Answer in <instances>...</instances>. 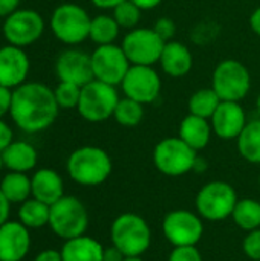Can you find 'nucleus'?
<instances>
[{"mask_svg": "<svg viewBox=\"0 0 260 261\" xmlns=\"http://www.w3.org/2000/svg\"><path fill=\"white\" fill-rule=\"evenodd\" d=\"M54 89L38 81H26L12 90L9 116L26 133H38L49 128L58 118Z\"/></svg>", "mask_w": 260, "mask_h": 261, "instance_id": "obj_1", "label": "nucleus"}, {"mask_svg": "<svg viewBox=\"0 0 260 261\" xmlns=\"http://www.w3.org/2000/svg\"><path fill=\"white\" fill-rule=\"evenodd\" d=\"M66 170L75 184L98 187L110 177L113 164L106 150L95 145H84L69 154Z\"/></svg>", "mask_w": 260, "mask_h": 261, "instance_id": "obj_2", "label": "nucleus"}, {"mask_svg": "<svg viewBox=\"0 0 260 261\" xmlns=\"http://www.w3.org/2000/svg\"><path fill=\"white\" fill-rule=\"evenodd\" d=\"M110 240L126 257H141L152 243V229L144 217L123 213L110 225Z\"/></svg>", "mask_w": 260, "mask_h": 261, "instance_id": "obj_3", "label": "nucleus"}, {"mask_svg": "<svg viewBox=\"0 0 260 261\" xmlns=\"http://www.w3.org/2000/svg\"><path fill=\"white\" fill-rule=\"evenodd\" d=\"M90 21L92 17L83 6L77 3H61L52 11L49 26L58 41L75 46L89 38Z\"/></svg>", "mask_w": 260, "mask_h": 261, "instance_id": "obj_4", "label": "nucleus"}, {"mask_svg": "<svg viewBox=\"0 0 260 261\" xmlns=\"http://www.w3.org/2000/svg\"><path fill=\"white\" fill-rule=\"evenodd\" d=\"M48 226L64 242L84 236L89 226V214L84 203L74 196H63L51 205Z\"/></svg>", "mask_w": 260, "mask_h": 261, "instance_id": "obj_5", "label": "nucleus"}, {"mask_svg": "<svg viewBox=\"0 0 260 261\" xmlns=\"http://www.w3.org/2000/svg\"><path fill=\"white\" fill-rule=\"evenodd\" d=\"M118 101L120 95L115 86L92 80L81 87L77 110L80 116L87 122H104L109 118H113Z\"/></svg>", "mask_w": 260, "mask_h": 261, "instance_id": "obj_6", "label": "nucleus"}, {"mask_svg": "<svg viewBox=\"0 0 260 261\" xmlns=\"http://www.w3.org/2000/svg\"><path fill=\"white\" fill-rule=\"evenodd\" d=\"M196 161L198 151L187 145L179 136L166 138L153 148V165L164 176H184L195 170Z\"/></svg>", "mask_w": 260, "mask_h": 261, "instance_id": "obj_7", "label": "nucleus"}, {"mask_svg": "<svg viewBox=\"0 0 260 261\" xmlns=\"http://www.w3.org/2000/svg\"><path fill=\"white\" fill-rule=\"evenodd\" d=\"M238 193L234 188L222 180H213L205 184L196 194L198 214L210 222H221L231 217L238 203Z\"/></svg>", "mask_w": 260, "mask_h": 261, "instance_id": "obj_8", "label": "nucleus"}, {"mask_svg": "<svg viewBox=\"0 0 260 261\" xmlns=\"http://www.w3.org/2000/svg\"><path fill=\"white\" fill-rule=\"evenodd\" d=\"M211 87L222 101L241 102L251 89L250 70L238 60H224L213 72Z\"/></svg>", "mask_w": 260, "mask_h": 261, "instance_id": "obj_9", "label": "nucleus"}, {"mask_svg": "<svg viewBox=\"0 0 260 261\" xmlns=\"http://www.w3.org/2000/svg\"><path fill=\"white\" fill-rule=\"evenodd\" d=\"M166 41L153 31V28H135L129 31L121 47L132 66H153L159 63Z\"/></svg>", "mask_w": 260, "mask_h": 261, "instance_id": "obj_10", "label": "nucleus"}, {"mask_svg": "<svg viewBox=\"0 0 260 261\" xmlns=\"http://www.w3.org/2000/svg\"><path fill=\"white\" fill-rule=\"evenodd\" d=\"M162 232L173 248L196 246L204 236L202 217L188 210L170 211L162 220Z\"/></svg>", "mask_w": 260, "mask_h": 261, "instance_id": "obj_11", "label": "nucleus"}, {"mask_svg": "<svg viewBox=\"0 0 260 261\" xmlns=\"http://www.w3.org/2000/svg\"><path fill=\"white\" fill-rule=\"evenodd\" d=\"M8 44L26 47L38 41L44 32V20L35 9H17L9 14L2 26Z\"/></svg>", "mask_w": 260, "mask_h": 261, "instance_id": "obj_12", "label": "nucleus"}, {"mask_svg": "<svg viewBox=\"0 0 260 261\" xmlns=\"http://www.w3.org/2000/svg\"><path fill=\"white\" fill-rule=\"evenodd\" d=\"M90 61L93 80L103 81L110 86H120L129 67L132 66L123 47L116 46L115 43L98 46L90 54Z\"/></svg>", "mask_w": 260, "mask_h": 261, "instance_id": "obj_13", "label": "nucleus"}, {"mask_svg": "<svg viewBox=\"0 0 260 261\" xmlns=\"http://www.w3.org/2000/svg\"><path fill=\"white\" fill-rule=\"evenodd\" d=\"M124 96L141 104H152L161 93V76L153 66H130L121 81Z\"/></svg>", "mask_w": 260, "mask_h": 261, "instance_id": "obj_14", "label": "nucleus"}, {"mask_svg": "<svg viewBox=\"0 0 260 261\" xmlns=\"http://www.w3.org/2000/svg\"><path fill=\"white\" fill-rule=\"evenodd\" d=\"M55 75L58 81L83 87L93 80L90 55L80 49H67L61 52L55 60Z\"/></svg>", "mask_w": 260, "mask_h": 261, "instance_id": "obj_15", "label": "nucleus"}, {"mask_svg": "<svg viewBox=\"0 0 260 261\" xmlns=\"http://www.w3.org/2000/svg\"><path fill=\"white\" fill-rule=\"evenodd\" d=\"M31 61L23 47L6 44L0 47V86L14 90L26 83Z\"/></svg>", "mask_w": 260, "mask_h": 261, "instance_id": "obj_16", "label": "nucleus"}, {"mask_svg": "<svg viewBox=\"0 0 260 261\" xmlns=\"http://www.w3.org/2000/svg\"><path fill=\"white\" fill-rule=\"evenodd\" d=\"M247 122L245 110L241 102L236 101H222L210 118L213 133L225 141L238 139Z\"/></svg>", "mask_w": 260, "mask_h": 261, "instance_id": "obj_17", "label": "nucleus"}, {"mask_svg": "<svg viewBox=\"0 0 260 261\" xmlns=\"http://www.w3.org/2000/svg\"><path fill=\"white\" fill-rule=\"evenodd\" d=\"M29 249L31 234L21 222L8 220L0 226V261H23Z\"/></svg>", "mask_w": 260, "mask_h": 261, "instance_id": "obj_18", "label": "nucleus"}, {"mask_svg": "<svg viewBox=\"0 0 260 261\" xmlns=\"http://www.w3.org/2000/svg\"><path fill=\"white\" fill-rule=\"evenodd\" d=\"M159 64L164 73H167L169 76L182 78L188 75L193 67V55L184 43L172 40L166 43L159 58Z\"/></svg>", "mask_w": 260, "mask_h": 261, "instance_id": "obj_19", "label": "nucleus"}, {"mask_svg": "<svg viewBox=\"0 0 260 261\" xmlns=\"http://www.w3.org/2000/svg\"><path fill=\"white\" fill-rule=\"evenodd\" d=\"M31 184H32V197L49 206L58 202L64 196L63 179L52 168L37 170L31 177Z\"/></svg>", "mask_w": 260, "mask_h": 261, "instance_id": "obj_20", "label": "nucleus"}, {"mask_svg": "<svg viewBox=\"0 0 260 261\" xmlns=\"http://www.w3.org/2000/svg\"><path fill=\"white\" fill-rule=\"evenodd\" d=\"M211 135H213V128L210 119L199 118L196 115L188 113L179 124L178 136L196 151L204 150L210 144Z\"/></svg>", "mask_w": 260, "mask_h": 261, "instance_id": "obj_21", "label": "nucleus"}, {"mask_svg": "<svg viewBox=\"0 0 260 261\" xmlns=\"http://www.w3.org/2000/svg\"><path fill=\"white\" fill-rule=\"evenodd\" d=\"M5 168L17 173H28L35 168L38 162V153L35 147L25 141H12L3 151Z\"/></svg>", "mask_w": 260, "mask_h": 261, "instance_id": "obj_22", "label": "nucleus"}, {"mask_svg": "<svg viewBox=\"0 0 260 261\" xmlns=\"http://www.w3.org/2000/svg\"><path fill=\"white\" fill-rule=\"evenodd\" d=\"M60 252L63 261H103L104 246L98 240L84 234L66 240Z\"/></svg>", "mask_w": 260, "mask_h": 261, "instance_id": "obj_23", "label": "nucleus"}, {"mask_svg": "<svg viewBox=\"0 0 260 261\" xmlns=\"http://www.w3.org/2000/svg\"><path fill=\"white\" fill-rule=\"evenodd\" d=\"M0 190L11 203H23L32 197V184L26 173H6L0 182Z\"/></svg>", "mask_w": 260, "mask_h": 261, "instance_id": "obj_24", "label": "nucleus"}, {"mask_svg": "<svg viewBox=\"0 0 260 261\" xmlns=\"http://www.w3.org/2000/svg\"><path fill=\"white\" fill-rule=\"evenodd\" d=\"M236 141L239 154L247 162L260 165V118L248 121Z\"/></svg>", "mask_w": 260, "mask_h": 261, "instance_id": "obj_25", "label": "nucleus"}, {"mask_svg": "<svg viewBox=\"0 0 260 261\" xmlns=\"http://www.w3.org/2000/svg\"><path fill=\"white\" fill-rule=\"evenodd\" d=\"M51 206L31 197L26 202L20 203L18 208V222H21L28 229H40L49 225Z\"/></svg>", "mask_w": 260, "mask_h": 261, "instance_id": "obj_26", "label": "nucleus"}, {"mask_svg": "<svg viewBox=\"0 0 260 261\" xmlns=\"http://www.w3.org/2000/svg\"><path fill=\"white\" fill-rule=\"evenodd\" d=\"M120 24L113 18V15L107 14H100L92 18L90 21V29H89V38L97 44V46H104V44H113L115 40L120 35Z\"/></svg>", "mask_w": 260, "mask_h": 261, "instance_id": "obj_27", "label": "nucleus"}, {"mask_svg": "<svg viewBox=\"0 0 260 261\" xmlns=\"http://www.w3.org/2000/svg\"><path fill=\"white\" fill-rule=\"evenodd\" d=\"M233 222L242 231L250 232L260 228V202L256 199H239L233 214Z\"/></svg>", "mask_w": 260, "mask_h": 261, "instance_id": "obj_28", "label": "nucleus"}, {"mask_svg": "<svg viewBox=\"0 0 260 261\" xmlns=\"http://www.w3.org/2000/svg\"><path fill=\"white\" fill-rule=\"evenodd\" d=\"M221 102H222V99L219 98V95L215 92L213 87H204V89L196 90L190 96L188 110H190L192 115L210 119Z\"/></svg>", "mask_w": 260, "mask_h": 261, "instance_id": "obj_29", "label": "nucleus"}, {"mask_svg": "<svg viewBox=\"0 0 260 261\" xmlns=\"http://www.w3.org/2000/svg\"><path fill=\"white\" fill-rule=\"evenodd\" d=\"M144 118V104L130 99L127 96L120 98L115 112H113V119L123 125V127H136L141 124Z\"/></svg>", "mask_w": 260, "mask_h": 261, "instance_id": "obj_30", "label": "nucleus"}, {"mask_svg": "<svg viewBox=\"0 0 260 261\" xmlns=\"http://www.w3.org/2000/svg\"><path fill=\"white\" fill-rule=\"evenodd\" d=\"M112 15L116 20V23L120 24L121 29H135L138 28V23L141 21V14L143 9H139L132 0H124L120 5H116L112 9Z\"/></svg>", "mask_w": 260, "mask_h": 261, "instance_id": "obj_31", "label": "nucleus"}, {"mask_svg": "<svg viewBox=\"0 0 260 261\" xmlns=\"http://www.w3.org/2000/svg\"><path fill=\"white\" fill-rule=\"evenodd\" d=\"M54 95L60 109H77L81 95V87L72 83L58 81L57 87L54 89Z\"/></svg>", "mask_w": 260, "mask_h": 261, "instance_id": "obj_32", "label": "nucleus"}, {"mask_svg": "<svg viewBox=\"0 0 260 261\" xmlns=\"http://www.w3.org/2000/svg\"><path fill=\"white\" fill-rule=\"evenodd\" d=\"M242 251L250 260L260 261V228L250 231L244 242H242Z\"/></svg>", "mask_w": 260, "mask_h": 261, "instance_id": "obj_33", "label": "nucleus"}, {"mask_svg": "<svg viewBox=\"0 0 260 261\" xmlns=\"http://www.w3.org/2000/svg\"><path fill=\"white\" fill-rule=\"evenodd\" d=\"M167 261H204L196 246H178L169 255Z\"/></svg>", "mask_w": 260, "mask_h": 261, "instance_id": "obj_34", "label": "nucleus"}, {"mask_svg": "<svg viewBox=\"0 0 260 261\" xmlns=\"http://www.w3.org/2000/svg\"><path fill=\"white\" fill-rule=\"evenodd\" d=\"M153 31L167 43V41H172V38L175 37L176 34V24L172 18L169 17H161L155 21V26H153Z\"/></svg>", "mask_w": 260, "mask_h": 261, "instance_id": "obj_35", "label": "nucleus"}, {"mask_svg": "<svg viewBox=\"0 0 260 261\" xmlns=\"http://www.w3.org/2000/svg\"><path fill=\"white\" fill-rule=\"evenodd\" d=\"M11 101H12V90L0 86V119H3L5 115H9Z\"/></svg>", "mask_w": 260, "mask_h": 261, "instance_id": "obj_36", "label": "nucleus"}, {"mask_svg": "<svg viewBox=\"0 0 260 261\" xmlns=\"http://www.w3.org/2000/svg\"><path fill=\"white\" fill-rule=\"evenodd\" d=\"M14 141V133L12 128L3 121L0 119V153Z\"/></svg>", "mask_w": 260, "mask_h": 261, "instance_id": "obj_37", "label": "nucleus"}, {"mask_svg": "<svg viewBox=\"0 0 260 261\" xmlns=\"http://www.w3.org/2000/svg\"><path fill=\"white\" fill-rule=\"evenodd\" d=\"M11 202L5 197V194L0 190V226L5 225L9 220V213H11Z\"/></svg>", "mask_w": 260, "mask_h": 261, "instance_id": "obj_38", "label": "nucleus"}, {"mask_svg": "<svg viewBox=\"0 0 260 261\" xmlns=\"http://www.w3.org/2000/svg\"><path fill=\"white\" fill-rule=\"evenodd\" d=\"M20 0H0V17L6 18L9 14L18 9Z\"/></svg>", "mask_w": 260, "mask_h": 261, "instance_id": "obj_39", "label": "nucleus"}, {"mask_svg": "<svg viewBox=\"0 0 260 261\" xmlns=\"http://www.w3.org/2000/svg\"><path fill=\"white\" fill-rule=\"evenodd\" d=\"M124 258H126V255L118 248H115L113 245L109 248H104L103 261H124Z\"/></svg>", "mask_w": 260, "mask_h": 261, "instance_id": "obj_40", "label": "nucleus"}, {"mask_svg": "<svg viewBox=\"0 0 260 261\" xmlns=\"http://www.w3.org/2000/svg\"><path fill=\"white\" fill-rule=\"evenodd\" d=\"M34 261H63L61 258V252L55 251V249H44L40 254L35 255Z\"/></svg>", "mask_w": 260, "mask_h": 261, "instance_id": "obj_41", "label": "nucleus"}, {"mask_svg": "<svg viewBox=\"0 0 260 261\" xmlns=\"http://www.w3.org/2000/svg\"><path fill=\"white\" fill-rule=\"evenodd\" d=\"M132 2L143 11L155 9L156 6H159L162 3V0H132Z\"/></svg>", "mask_w": 260, "mask_h": 261, "instance_id": "obj_42", "label": "nucleus"}, {"mask_svg": "<svg viewBox=\"0 0 260 261\" xmlns=\"http://www.w3.org/2000/svg\"><path fill=\"white\" fill-rule=\"evenodd\" d=\"M121 2H124V0H90V3L100 9H113Z\"/></svg>", "mask_w": 260, "mask_h": 261, "instance_id": "obj_43", "label": "nucleus"}, {"mask_svg": "<svg viewBox=\"0 0 260 261\" xmlns=\"http://www.w3.org/2000/svg\"><path fill=\"white\" fill-rule=\"evenodd\" d=\"M250 26H251L253 32L260 37V6L253 11V14L250 17Z\"/></svg>", "mask_w": 260, "mask_h": 261, "instance_id": "obj_44", "label": "nucleus"}, {"mask_svg": "<svg viewBox=\"0 0 260 261\" xmlns=\"http://www.w3.org/2000/svg\"><path fill=\"white\" fill-rule=\"evenodd\" d=\"M205 168H207L205 161H204L202 158H199V156H198V161H196V164H195V170H193V171L202 173V171H205Z\"/></svg>", "mask_w": 260, "mask_h": 261, "instance_id": "obj_45", "label": "nucleus"}, {"mask_svg": "<svg viewBox=\"0 0 260 261\" xmlns=\"http://www.w3.org/2000/svg\"><path fill=\"white\" fill-rule=\"evenodd\" d=\"M124 261H144L141 257H126Z\"/></svg>", "mask_w": 260, "mask_h": 261, "instance_id": "obj_46", "label": "nucleus"}, {"mask_svg": "<svg viewBox=\"0 0 260 261\" xmlns=\"http://www.w3.org/2000/svg\"><path fill=\"white\" fill-rule=\"evenodd\" d=\"M256 112H257V115H259L260 118V93L259 96H257V99H256Z\"/></svg>", "mask_w": 260, "mask_h": 261, "instance_id": "obj_47", "label": "nucleus"}, {"mask_svg": "<svg viewBox=\"0 0 260 261\" xmlns=\"http://www.w3.org/2000/svg\"><path fill=\"white\" fill-rule=\"evenodd\" d=\"M2 168H5V162H3V156H2V153H0V170Z\"/></svg>", "mask_w": 260, "mask_h": 261, "instance_id": "obj_48", "label": "nucleus"}, {"mask_svg": "<svg viewBox=\"0 0 260 261\" xmlns=\"http://www.w3.org/2000/svg\"><path fill=\"white\" fill-rule=\"evenodd\" d=\"M259 185H260V177H259Z\"/></svg>", "mask_w": 260, "mask_h": 261, "instance_id": "obj_49", "label": "nucleus"}]
</instances>
